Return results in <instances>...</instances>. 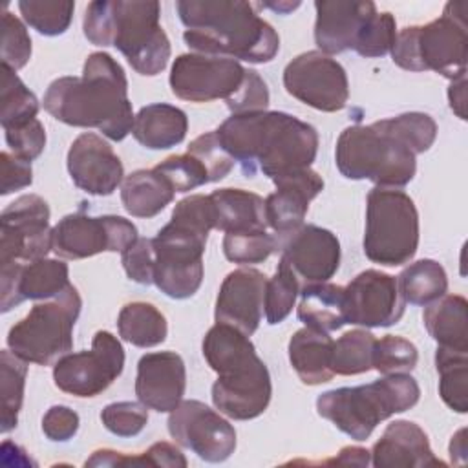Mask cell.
<instances>
[{
    "label": "cell",
    "instance_id": "obj_22",
    "mask_svg": "<svg viewBox=\"0 0 468 468\" xmlns=\"http://www.w3.org/2000/svg\"><path fill=\"white\" fill-rule=\"evenodd\" d=\"M267 276L252 267H239L227 274L216 298V322L232 325L250 336L263 314Z\"/></svg>",
    "mask_w": 468,
    "mask_h": 468
},
{
    "label": "cell",
    "instance_id": "obj_33",
    "mask_svg": "<svg viewBox=\"0 0 468 468\" xmlns=\"http://www.w3.org/2000/svg\"><path fill=\"white\" fill-rule=\"evenodd\" d=\"M117 329L122 340L137 347L159 346L168 333L165 314L146 302L126 303L117 316Z\"/></svg>",
    "mask_w": 468,
    "mask_h": 468
},
{
    "label": "cell",
    "instance_id": "obj_50",
    "mask_svg": "<svg viewBox=\"0 0 468 468\" xmlns=\"http://www.w3.org/2000/svg\"><path fill=\"white\" fill-rule=\"evenodd\" d=\"M122 267L130 280L141 285L154 283V245L152 238H137L121 252Z\"/></svg>",
    "mask_w": 468,
    "mask_h": 468
},
{
    "label": "cell",
    "instance_id": "obj_30",
    "mask_svg": "<svg viewBox=\"0 0 468 468\" xmlns=\"http://www.w3.org/2000/svg\"><path fill=\"white\" fill-rule=\"evenodd\" d=\"M424 307L422 320L430 336L441 347L468 353L466 300L459 294H444Z\"/></svg>",
    "mask_w": 468,
    "mask_h": 468
},
{
    "label": "cell",
    "instance_id": "obj_2",
    "mask_svg": "<svg viewBox=\"0 0 468 468\" xmlns=\"http://www.w3.org/2000/svg\"><path fill=\"white\" fill-rule=\"evenodd\" d=\"M214 132L249 177L260 170L272 181L309 168L318 152L316 128L285 112L236 113Z\"/></svg>",
    "mask_w": 468,
    "mask_h": 468
},
{
    "label": "cell",
    "instance_id": "obj_13",
    "mask_svg": "<svg viewBox=\"0 0 468 468\" xmlns=\"http://www.w3.org/2000/svg\"><path fill=\"white\" fill-rule=\"evenodd\" d=\"M137 227L122 216L75 212L53 227V252L62 260H82L101 252H122L135 241Z\"/></svg>",
    "mask_w": 468,
    "mask_h": 468
},
{
    "label": "cell",
    "instance_id": "obj_47",
    "mask_svg": "<svg viewBox=\"0 0 468 468\" xmlns=\"http://www.w3.org/2000/svg\"><path fill=\"white\" fill-rule=\"evenodd\" d=\"M31 58V38L20 18L9 11L2 13V64L20 69Z\"/></svg>",
    "mask_w": 468,
    "mask_h": 468
},
{
    "label": "cell",
    "instance_id": "obj_51",
    "mask_svg": "<svg viewBox=\"0 0 468 468\" xmlns=\"http://www.w3.org/2000/svg\"><path fill=\"white\" fill-rule=\"evenodd\" d=\"M269 106V88L265 80L254 69H247L245 82L238 90V93L227 102V108L236 113H249V112H263Z\"/></svg>",
    "mask_w": 468,
    "mask_h": 468
},
{
    "label": "cell",
    "instance_id": "obj_41",
    "mask_svg": "<svg viewBox=\"0 0 468 468\" xmlns=\"http://www.w3.org/2000/svg\"><path fill=\"white\" fill-rule=\"evenodd\" d=\"M272 252H276V239L274 236L267 234V230L225 232L223 254L232 263H239V265L261 263Z\"/></svg>",
    "mask_w": 468,
    "mask_h": 468
},
{
    "label": "cell",
    "instance_id": "obj_56",
    "mask_svg": "<svg viewBox=\"0 0 468 468\" xmlns=\"http://www.w3.org/2000/svg\"><path fill=\"white\" fill-rule=\"evenodd\" d=\"M448 102L459 119H466V77L452 80L448 88Z\"/></svg>",
    "mask_w": 468,
    "mask_h": 468
},
{
    "label": "cell",
    "instance_id": "obj_49",
    "mask_svg": "<svg viewBox=\"0 0 468 468\" xmlns=\"http://www.w3.org/2000/svg\"><path fill=\"white\" fill-rule=\"evenodd\" d=\"M5 133V143L11 148V152L26 161L37 159L44 146H46V130L42 122L35 117L31 121H26L16 126L4 128Z\"/></svg>",
    "mask_w": 468,
    "mask_h": 468
},
{
    "label": "cell",
    "instance_id": "obj_44",
    "mask_svg": "<svg viewBox=\"0 0 468 468\" xmlns=\"http://www.w3.org/2000/svg\"><path fill=\"white\" fill-rule=\"evenodd\" d=\"M397 38V22L391 13H375L360 31L355 51L360 57H384L391 51Z\"/></svg>",
    "mask_w": 468,
    "mask_h": 468
},
{
    "label": "cell",
    "instance_id": "obj_27",
    "mask_svg": "<svg viewBox=\"0 0 468 468\" xmlns=\"http://www.w3.org/2000/svg\"><path fill=\"white\" fill-rule=\"evenodd\" d=\"M210 196L214 229L221 232L267 230L265 199L241 188H219Z\"/></svg>",
    "mask_w": 468,
    "mask_h": 468
},
{
    "label": "cell",
    "instance_id": "obj_32",
    "mask_svg": "<svg viewBox=\"0 0 468 468\" xmlns=\"http://www.w3.org/2000/svg\"><path fill=\"white\" fill-rule=\"evenodd\" d=\"M298 320L316 331L331 333L346 325V294L342 285L313 283L300 289Z\"/></svg>",
    "mask_w": 468,
    "mask_h": 468
},
{
    "label": "cell",
    "instance_id": "obj_6",
    "mask_svg": "<svg viewBox=\"0 0 468 468\" xmlns=\"http://www.w3.org/2000/svg\"><path fill=\"white\" fill-rule=\"evenodd\" d=\"M419 397L417 380L410 373H397L371 384L325 391L316 399V411L351 439L366 441L378 422L413 408Z\"/></svg>",
    "mask_w": 468,
    "mask_h": 468
},
{
    "label": "cell",
    "instance_id": "obj_53",
    "mask_svg": "<svg viewBox=\"0 0 468 468\" xmlns=\"http://www.w3.org/2000/svg\"><path fill=\"white\" fill-rule=\"evenodd\" d=\"M0 165H2V188H0L2 196L26 188L33 183V170L29 161L20 159L15 154L2 152Z\"/></svg>",
    "mask_w": 468,
    "mask_h": 468
},
{
    "label": "cell",
    "instance_id": "obj_24",
    "mask_svg": "<svg viewBox=\"0 0 468 468\" xmlns=\"http://www.w3.org/2000/svg\"><path fill=\"white\" fill-rule=\"evenodd\" d=\"M314 9V42L325 55L353 49L366 22L377 13L369 0H318Z\"/></svg>",
    "mask_w": 468,
    "mask_h": 468
},
{
    "label": "cell",
    "instance_id": "obj_4",
    "mask_svg": "<svg viewBox=\"0 0 468 468\" xmlns=\"http://www.w3.org/2000/svg\"><path fill=\"white\" fill-rule=\"evenodd\" d=\"M203 356L218 373L212 402L219 413L234 420L260 417L272 395L271 375L256 355L254 344L239 329L216 322L203 338Z\"/></svg>",
    "mask_w": 468,
    "mask_h": 468
},
{
    "label": "cell",
    "instance_id": "obj_28",
    "mask_svg": "<svg viewBox=\"0 0 468 468\" xmlns=\"http://www.w3.org/2000/svg\"><path fill=\"white\" fill-rule=\"evenodd\" d=\"M331 355L333 338L329 333L305 325L289 340V362L298 378L307 386H318L335 377L331 369Z\"/></svg>",
    "mask_w": 468,
    "mask_h": 468
},
{
    "label": "cell",
    "instance_id": "obj_26",
    "mask_svg": "<svg viewBox=\"0 0 468 468\" xmlns=\"http://www.w3.org/2000/svg\"><path fill=\"white\" fill-rule=\"evenodd\" d=\"M371 463L375 468L446 466L433 455L424 430L411 420L388 424L382 437L373 444Z\"/></svg>",
    "mask_w": 468,
    "mask_h": 468
},
{
    "label": "cell",
    "instance_id": "obj_18",
    "mask_svg": "<svg viewBox=\"0 0 468 468\" xmlns=\"http://www.w3.org/2000/svg\"><path fill=\"white\" fill-rule=\"evenodd\" d=\"M276 252L296 276L300 289L324 283L335 276L340 265V241L338 238L318 225L302 223L291 232L276 234Z\"/></svg>",
    "mask_w": 468,
    "mask_h": 468
},
{
    "label": "cell",
    "instance_id": "obj_48",
    "mask_svg": "<svg viewBox=\"0 0 468 468\" xmlns=\"http://www.w3.org/2000/svg\"><path fill=\"white\" fill-rule=\"evenodd\" d=\"M186 152L197 157L208 172L210 183L221 181L234 166V159L221 146L216 132H207L197 135L188 146Z\"/></svg>",
    "mask_w": 468,
    "mask_h": 468
},
{
    "label": "cell",
    "instance_id": "obj_10",
    "mask_svg": "<svg viewBox=\"0 0 468 468\" xmlns=\"http://www.w3.org/2000/svg\"><path fill=\"white\" fill-rule=\"evenodd\" d=\"M82 300L69 283L55 298L35 303L7 333V347L26 362L49 366L73 347V327Z\"/></svg>",
    "mask_w": 468,
    "mask_h": 468
},
{
    "label": "cell",
    "instance_id": "obj_25",
    "mask_svg": "<svg viewBox=\"0 0 468 468\" xmlns=\"http://www.w3.org/2000/svg\"><path fill=\"white\" fill-rule=\"evenodd\" d=\"M272 183L276 190L265 199V218L276 234H285L303 223L309 203L324 190V179L309 166L276 177Z\"/></svg>",
    "mask_w": 468,
    "mask_h": 468
},
{
    "label": "cell",
    "instance_id": "obj_40",
    "mask_svg": "<svg viewBox=\"0 0 468 468\" xmlns=\"http://www.w3.org/2000/svg\"><path fill=\"white\" fill-rule=\"evenodd\" d=\"M298 294H300V283L296 276L291 272V269L283 261H280L274 276L267 280V285H265L263 313H265L267 324L276 325L283 322L291 314Z\"/></svg>",
    "mask_w": 468,
    "mask_h": 468
},
{
    "label": "cell",
    "instance_id": "obj_58",
    "mask_svg": "<svg viewBox=\"0 0 468 468\" xmlns=\"http://www.w3.org/2000/svg\"><path fill=\"white\" fill-rule=\"evenodd\" d=\"M260 5H263V7H271V9H274V11H278V13H289V11H292V9H296L298 5H300V2H278V4H272V2H269V4H260Z\"/></svg>",
    "mask_w": 468,
    "mask_h": 468
},
{
    "label": "cell",
    "instance_id": "obj_43",
    "mask_svg": "<svg viewBox=\"0 0 468 468\" xmlns=\"http://www.w3.org/2000/svg\"><path fill=\"white\" fill-rule=\"evenodd\" d=\"M389 130L417 155L435 143L437 124L435 121L422 112H408L397 117L384 119Z\"/></svg>",
    "mask_w": 468,
    "mask_h": 468
},
{
    "label": "cell",
    "instance_id": "obj_11",
    "mask_svg": "<svg viewBox=\"0 0 468 468\" xmlns=\"http://www.w3.org/2000/svg\"><path fill=\"white\" fill-rule=\"evenodd\" d=\"M419 247V212L413 199L397 188L375 186L366 201L364 254L373 263H408Z\"/></svg>",
    "mask_w": 468,
    "mask_h": 468
},
{
    "label": "cell",
    "instance_id": "obj_38",
    "mask_svg": "<svg viewBox=\"0 0 468 468\" xmlns=\"http://www.w3.org/2000/svg\"><path fill=\"white\" fill-rule=\"evenodd\" d=\"M0 122L2 128L16 126L31 121L38 113V99L20 80L15 69L2 64V88H0Z\"/></svg>",
    "mask_w": 468,
    "mask_h": 468
},
{
    "label": "cell",
    "instance_id": "obj_37",
    "mask_svg": "<svg viewBox=\"0 0 468 468\" xmlns=\"http://www.w3.org/2000/svg\"><path fill=\"white\" fill-rule=\"evenodd\" d=\"M27 362L11 349L0 353V393H2V433L16 428L24 400Z\"/></svg>",
    "mask_w": 468,
    "mask_h": 468
},
{
    "label": "cell",
    "instance_id": "obj_45",
    "mask_svg": "<svg viewBox=\"0 0 468 468\" xmlns=\"http://www.w3.org/2000/svg\"><path fill=\"white\" fill-rule=\"evenodd\" d=\"M154 168L166 177V181L172 185L176 192H188L201 185L210 183L208 172L203 166V163L188 152L179 155H170L159 165H155Z\"/></svg>",
    "mask_w": 468,
    "mask_h": 468
},
{
    "label": "cell",
    "instance_id": "obj_36",
    "mask_svg": "<svg viewBox=\"0 0 468 468\" xmlns=\"http://www.w3.org/2000/svg\"><path fill=\"white\" fill-rule=\"evenodd\" d=\"M377 338L366 329H353L333 340L331 369L335 375L349 377L373 369V347Z\"/></svg>",
    "mask_w": 468,
    "mask_h": 468
},
{
    "label": "cell",
    "instance_id": "obj_42",
    "mask_svg": "<svg viewBox=\"0 0 468 468\" xmlns=\"http://www.w3.org/2000/svg\"><path fill=\"white\" fill-rule=\"evenodd\" d=\"M419 360V353L413 342L386 335L375 342L373 347V369L380 375H397V373H410Z\"/></svg>",
    "mask_w": 468,
    "mask_h": 468
},
{
    "label": "cell",
    "instance_id": "obj_39",
    "mask_svg": "<svg viewBox=\"0 0 468 468\" xmlns=\"http://www.w3.org/2000/svg\"><path fill=\"white\" fill-rule=\"evenodd\" d=\"M18 9L26 24L40 35L57 37L66 33L73 18V2H49V0H20Z\"/></svg>",
    "mask_w": 468,
    "mask_h": 468
},
{
    "label": "cell",
    "instance_id": "obj_31",
    "mask_svg": "<svg viewBox=\"0 0 468 468\" xmlns=\"http://www.w3.org/2000/svg\"><path fill=\"white\" fill-rule=\"evenodd\" d=\"M176 190L155 168L135 170L122 179L121 201L133 218H154L172 203Z\"/></svg>",
    "mask_w": 468,
    "mask_h": 468
},
{
    "label": "cell",
    "instance_id": "obj_52",
    "mask_svg": "<svg viewBox=\"0 0 468 468\" xmlns=\"http://www.w3.org/2000/svg\"><path fill=\"white\" fill-rule=\"evenodd\" d=\"M79 415L68 406H51L42 417V431L49 441L66 442L79 430Z\"/></svg>",
    "mask_w": 468,
    "mask_h": 468
},
{
    "label": "cell",
    "instance_id": "obj_1",
    "mask_svg": "<svg viewBox=\"0 0 468 468\" xmlns=\"http://www.w3.org/2000/svg\"><path fill=\"white\" fill-rule=\"evenodd\" d=\"M42 102L57 121L77 128H97L112 141H122L133 128L135 115L124 69L104 51L88 55L80 77L55 79Z\"/></svg>",
    "mask_w": 468,
    "mask_h": 468
},
{
    "label": "cell",
    "instance_id": "obj_5",
    "mask_svg": "<svg viewBox=\"0 0 468 468\" xmlns=\"http://www.w3.org/2000/svg\"><path fill=\"white\" fill-rule=\"evenodd\" d=\"M159 15L157 2L99 0L88 4L82 31L95 46H115L139 75L154 77L166 68L172 53Z\"/></svg>",
    "mask_w": 468,
    "mask_h": 468
},
{
    "label": "cell",
    "instance_id": "obj_17",
    "mask_svg": "<svg viewBox=\"0 0 468 468\" xmlns=\"http://www.w3.org/2000/svg\"><path fill=\"white\" fill-rule=\"evenodd\" d=\"M172 439L207 463H223L236 450V430L199 400H181L168 415Z\"/></svg>",
    "mask_w": 468,
    "mask_h": 468
},
{
    "label": "cell",
    "instance_id": "obj_35",
    "mask_svg": "<svg viewBox=\"0 0 468 468\" xmlns=\"http://www.w3.org/2000/svg\"><path fill=\"white\" fill-rule=\"evenodd\" d=\"M435 367L439 373V395L442 402L457 411L468 410V353L437 346Z\"/></svg>",
    "mask_w": 468,
    "mask_h": 468
},
{
    "label": "cell",
    "instance_id": "obj_16",
    "mask_svg": "<svg viewBox=\"0 0 468 468\" xmlns=\"http://www.w3.org/2000/svg\"><path fill=\"white\" fill-rule=\"evenodd\" d=\"M289 95L318 112H338L349 99V82L342 64L314 49L294 57L283 69Z\"/></svg>",
    "mask_w": 468,
    "mask_h": 468
},
{
    "label": "cell",
    "instance_id": "obj_15",
    "mask_svg": "<svg viewBox=\"0 0 468 468\" xmlns=\"http://www.w3.org/2000/svg\"><path fill=\"white\" fill-rule=\"evenodd\" d=\"M53 250L49 207L37 194L9 203L0 216V263H29Z\"/></svg>",
    "mask_w": 468,
    "mask_h": 468
},
{
    "label": "cell",
    "instance_id": "obj_57",
    "mask_svg": "<svg viewBox=\"0 0 468 468\" xmlns=\"http://www.w3.org/2000/svg\"><path fill=\"white\" fill-rule=\"evenodd\" d=\"M464 433L466 430H459L453 437H452V444H450V455L455 457V455H461V461L464 463V457H466V442H464Z\"/></svg>",
    "mask_w": 468,
    "mask_h": 468
},
{
    "label": "cell",
    "instance_id": "obj_14",
    "mask_svg": "<svg viewBox=\"0 0 468 468\" xmlns=\"http://www.w3.org/2000/svg\"><path fill=\"white\" fill-rule=\"evenodd\" d=\"M247 68L229 57L201 53L179 55L170 69L172 93L190 102H229L243 86Z\"/></svg>",
    "mask_w": 468,
    "mask_h": 468
},
{
    "label": "cell",
    "instance_id": "obj_46",
    "mask_svg": "<svg viewBox=\"0 0 468 468\" xmlns=\"http://www.w3.org/2000/svg\"><path fill=\"white\" fill-rule=\"evenodd\" d=\"M101 420L110 433L117 437H133L144 430L148 422V408L132 400L112 402L101 411Z\"/></svg>",
    "mask_w": 468,
    "mask_h": 468
},
{
    "label": "cell",
    "instance_id": "obj_9",
    "mask_svg": "<svg viewBox=\"0 0 468 468\" xmlns=\"http://www.w3.org/2000/svg\"><path fill=\"white\" fill-rule=\"evenodd\" d=\"M210 229L190 214L172 210L170 221L152 238L154 283L174 300L197 292L203 282V252Z\"/></svg>",
    "mask_w": 468,
    "mask_h": 468
},
{
    "label": "cell",
    "instance_id": "obj_19",
    "mask_svg": "<svg viewBox=\"0 0 468 468\" xmlns=\"http://www.w3.org/2000/svg\"><path fill=\"white\" fill-rule=\"evenodd\" d=\"M346 322L364 327H389L406 309L395 276L377 269L356 274L346 287Z\"/></svg>",
    "mask_w": 468,
    "mask_h": 468
},
{
    "label": "cell",
    "instance_id": "obj_21",
    "mask_svg": "<svg viewBox=\"0 0 468 468\" xmlns=\"http://www.w3.org/2000/svg\"><path fill=\"white\" fill-rule=\"evenodd\" d=\"M68 172L73 183L91 196H110L122 183L119 155L97 133H80L68 150Z\"/></svg>",
    "mask_w": 468,
    "mask_h": 468
},
{
    "label": "cell",
    "instance_id": "obj_8",
    "mask_svg": "<svg viewBox=\"0 0 468 468\" xmlns=\"http://www.w3.org/2000/svg\"><path fill=\"white\" fill-rule=\"evenodd\" d=\"M338 172L347 179H367L382 188L406 186L417 170L415 154L389 130L384 119L347 126L335 150Z\"/></svg>",
    "mask_w": 468,
    "mask_h": 468
},
{
    "label": "cell",
    "instance_id": "obj_29",
    "mask_svg": "<svg viewBox=\"0 0 468 468\" xmlns=\"http://www.w3.org/2000/svg\"><path fill=\"white\" fill-rule=\"evenodd\" d=\"M188 130L186 113L172 104L155 102L143 106L135 119L132 133L139 144L150 150H166L179 144Z\"/></svg>",
    "mask_w": 468,
    "mask_h": 468
},
{
    "label": "cell",
    "instance_id": "obj_23",
    "mask_svg": "<svg viewBox=\"0 0 468 468\" xmlns=\"http://www.w3.org/2000/svg\"><path fill=\"white\" fill-rule=\"evenodd\" d=\"M186 369L174 351L146 353L139 358L135 395L141 404L159 413H170L185 395Z\"/></svg>",
    "mask_w": 468,
    "mask_h": 468
},
{
    "label": "cell",
    "instance_id": "obj_7",
    "mask_svg": "<svg viewBox=\"0 0 468 468\" xmlns=\"http://www.w3.org/2000/svg\"><path fill=\"white\" fill-rule=\"evenodd\" d=\"M468 2H448L439 18L397 33L393 62L408 71H435L450 82L466 77Z\"/></svg>",
    "mask_w": 468,
    "mask_h": 468
},
{
    "label": "cell",
    "instance_id": "obj_34",
    "mask_svg": "<svg viewBox=\"0 0 468 468\" xmlns=\"http://www.w3.org/2000/svg\"><path fill=\"white\" fill-rule=\"evenodd\" d=\"M399 289L406 303L428 305L446 294L448 278L444 267L435 260H419L410 263L399 276Z\"/></svg>",
    "mask_w": 468,
    "mask_h": 468
},
{
    "label": "cell",
    "instance_id": "obj_54",
    "mask_svg": "<svg viewBox=\"0 0 468 468\" xmlns=\"http://www.w3.org/2000/svg\"><path fill=\"white\" fill-rule=\"evenodd\" d=\"M148 466H166V468H185L186 459L185 455L172 446L170 442H155L146 452H143Z\"/></svg>",
    "mask_w": 468,
    "mask_h": 468
},
{
    "label": "cell",
    "instance_id": "obj_20",
    "mask_svg": "<svg viewBox=\"0 0 468 468\" xmlns=\"http://www.w3.org/2000/svg\"><path fill=\"white\" fill-rule=\"evenodd\" d=\"M68 263L40 258L29 263H0V309L7 313L24 300H49L68 285Z\"/></svg>",
    "mask_w": 468,
    "mask_h": 468
},
{
    "label": "cell",
    "instance_id": "obj_3",
    "mask_svg": "<svg viewBox=\"0 0 468 468\" xmlns=\"http://www.w3.org/2000/svg\"><path fill=\"white\" fill-rule=\"evenodd\" d=\"M185 44L192 53L263 64L276 57L280 37L256 13V4L239 0H179Z\"/></svg>",
    "mask_w": 468,
    "mask_h": 468
},
{
    "label": "cell",
    "instance_id": "obj_55",
    "mask_svg": "<svg viewBox=\"0 0 468 468\" xmlns=\"http://www.w3.org/2000/svg\"><path fill=\"white\" fill-rule=\"evenodd\" d=\"M369 452L360 446H346L338 452L336 457L324 461L322 464H355V466H367Z\"/></svg>",
    "mask_w": 468,
    "mask_h": 468
},
{
    "label": "cell",
    "instance_id": "obj_12",
    "mask_svg": "<svg viewBox=\"0 0 468 468\" xmlns=\"http://www.w3.org/2000/svg\"><path fill=\"white\" fill-rule=\"evenodd\" d=\"M124 367V349L108 331H97L91 349L68 353L53 364L55 386L73 397L102 393Z\"/></svg>",
    "mask_w": 468,
    "mask_h": 468
}]
</instances>
